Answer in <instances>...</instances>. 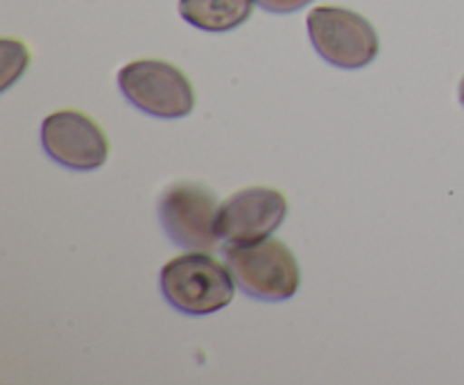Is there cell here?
<instances>
[{
  "label": "cell",
  "mask_w": 464,
  "mask_h": 385,
  "mask_svg": "<svg viewBox=\"0 0 464 385\" xmlns=\"http://www.w3.org/2000/svg\"><path fill=\"white\" fill-rule=\"evenodd\" d=\"M161 293L172 308L186 315H211L229 306L236 279L227 265L208 252L179 254L163 265Z\"/></svg>",
  "instance_id": "6da1fadb"
},
{
  "label": "cell",
  "mask_w": 464,
  "mask_h": 385,
  "mask_svg": "<svg viewBox=\"0 0 464 385\" xmlns=\"http://www.w3.org/2000/svg\"><path fill=\"white\" fill-rule=\"evenodd\" d=\"M225 261L245 294L261 302H285L299 290V265L290 247L276 238L225 245Z\"/></svg>",
  "instance_id": "7a4b0ae2"
},
{
  "label": "cell",
  "mask_w": 464,
  "mask_h": 385,
  "mask_svg": "<svg viewBox=\"0 0 464 385\" xmlns=\"http://www.w3.org/2000/svg\"><path fill=\"white\" fill-rule=\"evenodd\" d=\"M118 86L127 102L163 120L188 116L195 107V91L188 77L161 59H139L122 66Z\"/></svg>",
  "instance_id": "3957f363"
},
{
  "label": "cell",
  "mask_w": 464,
  "mask_h": 385,
  "mask_svg": "<svg viewBox=\"0 0 464 385\" xmlns=\"http://www.w3.org/2000/svg\"><path fill=\"white\" fill-rule=\"evenodd\" d=\"M306 27L313 48L335 68L370 66L381 50L374 25L352 9L315 7L308 14Z\"/></svg>",
  "instance_id": "277c9868"
},
{
  "label": "cell",
  "mask_w": 464,
  "mask_h": 385,
  "mask_svg": "<svg viewBox=\"0 0 464 385\" xmlns=\"http://www.w3.org/2000/svg\"><path fill=\"white\" fill-rule=\"evenodd\" d=\"M218 208L220 204L213 190L198 181H175L159 199V217L166 234L175 245L195 252H216L222 243L216 231Z\"/></svg>",
  "instance_id": "5b68a950"
},
{
  "label": "cell",
  "mask_w": 464,
  "mask_h": 385,
  "mask_svg": "<svg viewBox=\"0 0 464 385\" xmlns=\"http://www.w3.org/2000/svg\"><path fill=\"white\" fill-rule=\"evenodd\" d=\"M288 216V199L281 190L252 186L229 195L218 208L216 231L225 245H249L270 238Z\"/></svg>",
  "instance_id": "8992f818"
},
{
  "label": "cell",
  "mask_w": 464,
  "mask_h": 385,
  "mask_svg": "<svg viewBox=\"0 0 464 385\" xmlns=\"http://www.w3.org/2000/svg\"><path fill=\"white\" fill-rule=\"evenodd\" d=\"M45 154L68 170H95L109 157V139L102 127L77 109L50 113L41 125Z\"/></svg>",
  "instance_id": "52a82bcc"
},
{
  "label": "cell",
  "mask_w": 464,
  "mask_h": 385,
  "mask_svg": "<svg viewBox=\"0 0 464 385\" xmlns=\"http://www.w3.org/2000/svg\"><path fill=\"white\" fill-rule=\"evenodd\" d=\"M254 0H179L186 23L204 32H229L252 16Z\"/></svg>",
  "instance_id": "ba28073f"
},
{
  "label": "cell",
  "mask_w": 464,
  "mask_h": 385,
  "mask_svg": "<svg viewBox=\"0 0 464 385\" xmlns=\"http://www.w3.org/2000/svg\"><path fill=\"white\" fill-rule=\"evenodd\" d=\"M254 3L272 14H293L299 12L302 7H306L311 0H254Z\"/></svg>",
  "instance_id": "9c48e42d"
},
{
  "label": "cell",
  "mask_w": 464,
  "mask_h": 385,
  "mask_svg": "<svg viewBox=\"0 0 464 385\" xmlns=\"http://www.w3.org/2000/svg\"><path fill=\"white\" fill-rule=\"evenodd\" d=\"M460 102H462V107H464V77H462V82H460Z\"/></svg>",
  "instance_id": "30bf717a"
}]
</instances>
